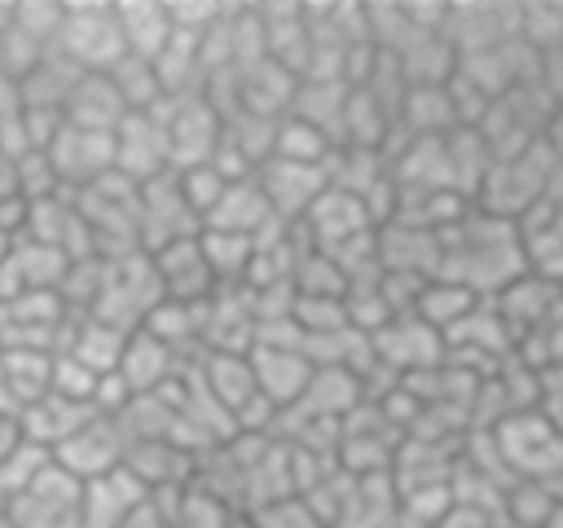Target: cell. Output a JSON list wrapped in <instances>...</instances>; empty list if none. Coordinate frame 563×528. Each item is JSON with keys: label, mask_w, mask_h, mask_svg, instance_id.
<instances>
[{"label": "cell", "mask_w": 563, "mask_h": 528, "mask_svg": "<svg viewBox=\"0 0 563 528\" xmlns=\"http://www.w3.org/2000/svg\"><path fill=\"white\" fill-rule=\"evenodd\" d=\"M440 238V268L435 277H449L457 286H466L471 295L479 299H493L497 290H506L515 277L528 273V260H523V242H519V229L501 216H488L471 202V211L449 224Z\"/></svg>", "instance_id": "6da1fadb"}, {"label": "cell", "mask_w": 563, "mask_h": 528, "mask_svg": "<svg viewBox=\"0 0 563 528\" xmlns=\"http://www.w3.org/2000/svg\"><path fill=\"white\" fill-rule=\"evenodd\" d=\"M53 53L66 57L70 66H79L84 75H106L123 57V35H119V22H114V4H106V0L66 4Z\"/></svg>", "instance_id": "3957f363"}, {"label": "cell", "mask_w": 563, "mask_h": 528, "mask_svg": "<svg viewBox=\"0 0 563 528\" xmlns=\"http://www.w3.org/2000/svg\"><path fill=\"white\" fill-rule=\"evenodd\" d=\"M246 361H251V374H255V392H260L268 405H277V409H290V405L303 396L308 378H312V361H308L299 348L255 343V348L246 352Z\"/></svg>", "instance_id": "9a60e30c"}, {"label": "cell", "mask_w": 563, "mask_h": 528, "mask_svg": "<svg viewBox=\"0 0 563 528\" xmlns=\"http://www.w3.org/2000/svg\"><path fill=\"white\" fill-rule=\"evenodd\" d=\"M123 453H128L123 427H119L114 418H106V414H92L84 427H75V431L53 449V462H57L66 475H75L79 484H88V480H101V475H110L114 466H123Z\"/></svg>", "instance_id": "52a82bcc"}, {"label": "cell", "mask_w": 563, "mask_h": 528, "mask_svg": "<svg viewBox=\"0 0 563 528\" xmlns=\"http://www.w3.org/2000/svg\"><path fill=\"white\" fill-rule=\"evenodd\" d=\"M246 528H325L303 497H286V502H273V506H260L246 515Z\"/></svg>", "instance_id": "d590c367"}, {"label": "cell", "mask_w": 563, "mask_h": 528, "mask_svg": "<svg viewBox=\"0 0 563 528\" xmlns=\"http://www.w3.org/2000/svg\"><path fill=\"white\" fill-rule=\"evenodd\" d=\"M150 114H158V123H163L172 172L211 163V154L220 145V128H224L220 110H211L202 97H167Z\"/></svg>", "instance_id": "277c9868"}, {"label": "cell", "mask_w": 563, "mask_h": 528, "mask_svg": "<svg viewBox=\"0 0 563 528\" xmlns=\"http://www.w3.org/2000/svg\"><path fill=\"white\" fill-rule=\"evenodd\" d=\"M554 510H559V502H554V493H550L545 480H510L501 488V524L545 528Z\"/></svg>", "instance_id": "4dcf8cb0"}, {"label": "cell", "mask_w": 563, "mask_h": 528, "mask_svg": "<svg viewBox=\"0 0 563 528\" xmlns=\"http://www.w3.org/2000/svg\"><path fill=\"white\" fill-rule=\"evenodd\" d=\"M224 185H229V180H224V176H220L211 163H198V167H180V172H176V189H180V198H185L189 216L198 220V229H202L207 211L220 202Z\"/></svg>", "instance_id": "836d02e7"}, {"label": "cell", "mask_w": 563, "mask_h": 528, "mask_svg": "<svg viewBox=\"0 0 563 528\" xmlns=\"http://www.w3.org/2000/svg\"><path fill=\"white\" fill-rule=\"evenodd\" d=\"M128 334H132V330H119V326H110V321L75 317V326H70L62 352H66L70 361H79L84 370H92V374H110V370L119 365V356H123Z\"/></svg>", "instance_id": "cb8c5ba5"}, {"label": "cell", "mask_w": 563, "mask_h": 528, "mask_svg": "<svg viewBox=\"0 0 563 528\" xmlns=\"http://www.w3.org/2000/svg\"><path fill=\"white\" fill-rule=\"evenodd\" d=\"M497 462L510 480H554L563 471V431L545 418V409H519L488 427Z\"/></svg>", "instance_id": "7a4b0ae2"}, {"label": "cell", "mask_w": 563, "mask_h": 528, "mask_svg": "<svg viewBox=\"0 0 563 528\" xmlns=\"http://www.w3.org/2000/svg\"><path fill=\"white\" fill-rule=\"evenodd\" d=\"M260 189H264V202L273 211V220L282 224H299L303 211L321 198V189L330 185L325 180V167H299V163H277L268 158L260 172H255Z\"/></svg>", "instance_id": "4fadbf2b"}, {"label": "cell", "mask_w": 563, "mask_h": 528, "mask_svg": "<svg viewBox=\"0 0 563 528\" xmlns=\"http://www.w3.org/2000/svg\"><path fill=\"white\" fill-rule=\"evenodd\" d=\"M150 264H154V277L163 286V299H172V304H207L216 295V277L198 251V233L150 251Z\"/></svg>", "instance_id": "7c38bea8"}, {"label": "cell", "mask_w": 563, "mask_h": 528, "mask_svg": "<svg viewBox=\"0 0 563 528\" xmlns=\"http://www.w3.org/2000/svg\"><path fill=\"white\" fill-rule=\"evenodd\" d=\"M92 418V409L88 405H79V400H66V396H57V392H40L35 400H26L22 405V414H18V427H22V436L26 440H35V444H44L48 453L75 431V427H84Z\"/></svg>", "instance_id": "44dd1931"}, {"label": "cell", "mask_w": 563, "mask_h": 528, "mask_svg": "<svg viewBox=\"0 0 563 528\" xmlns=\"http://www.w3.org/2000/svg\"><path fill=\"white\" fill-rule=\"evenodd\" d=\"M444 40L457 57L519 40V4H449Z\"/></svg>", "instance_id": "5bb4252c"}, {"label": "cell", "mask_w": 563, "mask_h": 528, "mask_svg": "<svg viewBox=\"0 0 563 528\" xmlns=\"http://www.w3.org/2000/svg\"><path fill=\"white\" fill-rule=\"evenodd\" d=\"M62 119L70 128L114 132L128 119V110H123V101H119V92H114V84L106 75H79L70 97H66V106H62Z\"/></svg>", "instance_id": "603a6c76"}, {"label": "cell", "mask_w": 563, "mask_h": 528, "mask_svg": "<svg viewBox=\"0 0 563 528\" xmlns=\"http://www.w3.org/2000/svg\"><path fill=\"white\" fill-rule=\"evenodd\" d=\"M53 466V453L44 449V444H35V440H18L13 449H4L0 453V497L4 502H13L18 493H26L44 471Z\"/></svg>", "instance_id": "1f68e13d"}, {"label": "cell", "mask_w": 563, "mask_h": 528, "mask_svg": "<svg viewBox=\"0 0 563 528\" xmlns=\"http://www.w3.org/2000/svg\"><path fill=\"white\" fill-rule=\"evenodd\" d=\"M369 352L391 378H409L444 361V339L431 326H422L413 312H400L378 334H369Z\"/></svg>", "instance_id": "ba28073f"}, {"label": "cell", "mask_w": 563, "mask_h": 528, "mask_svg": "<svg viewBox=\"0 0 563 528\" xmlns=\"http://www.w3.org/2000/svg\"><path fill=\"white\" fill-rule=\"evenodd\" d=\"M295 88H299V79L290 75V70H282L277 62H255V66H246V70H238V110H246V114H255V119H282V114H290V101H295ZM229 119V114H224Z\"/></svg>", "instance_id": "e0dca14e"}, {"label": "cell", "mask_w": 563, "mask_h": 528, "mask_svg": "<svg viewBox=\"0 0 563 528\" xmlns=\"http://www.w3.org/2000/svg\"><path fill=\"white\" fill-rule=\"evenodd\" d=\"M106 79L114 84V92H119V101H123V110L128 114H145V110H154L158 101H167L163 97V84H158V75H154V62H141V57H119L110 70H106Z\"/></svg>", "instance_id": "f546056e"}, {"label": "cell", "mask_w": 563, "mask_h": 528, "mask_svg": "<svg viewBox=\"0 0 563 528\" xmlns=\"http://www.w3.org/2000/svg\"><path fill=\"white\" fill-rule=\"evenodd\" d=\"M273 224V211L264 202V189L255 176L246 180H229L220 202L207 211L202 229H220V233H242V238H260L264 229Z\"/></svg>", "instance_id": "d6986e66"}, {"label": "cell", "mask_w": 563, "mask_h": 528, "mask_svg": "<svg viewBox=\"0 0 563 528\" xmlns=\"http://www.w3.org/2000/svg\"><path fill=\"white\" fill-rule=\"evenodd\" d=\"M180 370H185V361H180L167 343H158L150 330H141V326L128 334L123 356H119V365H114V374L128 383L132 396H150V392H158V387L172 383Z\"/></svg>", "instance_id": "2e32d148"}, {"label": "cell", "mask_w": 563, "mask_h": 528, "mask_svg": "<svg viewBox=\"0 0 563 528\" xmlns=\"http://www.w3.org/2000/svg\"><path fill=\"white\" fill-rule=\"evenodd\" d=\"M501 528H523V524H501Z\"/></svg>", "instance_id": "74e56055"}, {"label": "cell", "mask_w": 563, "mask_h": 528, "mask_svg": "<svg viewBox=\"0 0 563 528\" xmlns=\"http://www.w3.org/2000/svg\"><path fill=\"white\" fill-rule=\"evenodd\" d=\"M9 519L18 528H84V484L53 462L26 493L9 502Z\"/></svg>", "instance_id": "5b68a950"}, {"label": "cell", "mask_w": 563, "mask_h": 528, "mask_svg": "<svg viewBox=\"0 0 563 528\" xmlns=\"http://www.w3.org/2000/svg\"><path fill=\"white\" fill-rule=\"evenodd\" d=\"M145 493L150 488L128 466H114L110 475L88 480L84 484V528H119L145 502Z\"/></svg>", "instance_id": "ac0fdd59"}, {"label": "cell", "mask_w": 563, "mask_h": 528, "mask_svg": "<svg viewBox=\"0 0 563 528\" xmlns=\"http://www.w3.org/2000/svg\"><path fill=\"white\" fill-rule=\"evenodd\" d=\"M114 172L128 176L132 185H145L163 172H172V158H167V136H163V123L158 114H128L119 128H114Z\"/></svg>", "instance_id": "8fae6325"}, {"label": "cell", "mask_w": 563, "mask_h": 528, "mask_svg": "<svg viewBox=\"0 0 563 528\" xmlns=\"http://www.w3.org/2000/svg\"><path fill=\"white\" fill-rule=\"evenodd\" d=\"M114 22L123 35V53L141 62H154L172 40V18H167V4L158 0H123L114 4Z\"/></svg>", "instance_id": "7402d4cb"}, {"label": "cell", "mask_w": 563, "mask_h": 528, "mask_svg": "<svg viewBox=\"0 0 563 528\" xmlns=\"http://www.w3.org/2000/svg\"><path fill=\"white\" fill-rule=\"evenodd\" d=\"M475 304H479V295H471L466 286H457V282H449V277H427L409 312L444 339L457 321H466V317L475 312Z\"/></svg>", "instance_id": "484cf974"}, {"label": "cell", "mask_w": 563, "mask_h": 528, "mask_svg": "<svg viewBox=\"0 0 563 528\" xmlns=\"http://www.w3.org/2000/svg\"><path fill=\"white\" fill-rule=\"evenodd\" d=\"M299 233H303V242H308L312 251H325V255H330V251H339L343 242H352V238H361V233H374V220H369V211H365V202H361L356 194L325 185L321 198L303 211Z\"/></svg>", "instance_id": "30bf717a"}, {"label": "cell", "mask_w": 563, "mask_h": 528, "mask_svg": "<svg viewBox=\"0 0 563 528\" xmlns=\"http://www.w3.org/2000/svg\"><path fill=\"white\" fill-rule=\"evenodd\" d=\"M334 150H339V145H334L325 132H317L312 123H303V119H295V114H282L277 128H273V158H277V163L325 167Z\"/></svg>", "instance_id": "83f0119b"}, {"label": "cell", "mask_w": 563, "mask_h": 528, "mask_svg": "<svg viewBox=\"0 0 563 528\" xmlns=\"http://www.w3.org/2000/svg\"><path fill=\"white\" fill-rule=\"evenodd\" d=\"M44 154L53 163L62 194H79L114 172V132H88V128L62 123V132L53 136V145Z\"/></svg>", "instance_id": "8992f818"}, {"label": "cell", "mask_w": 563, "mask_h": 528, "mask_svg": "<svg viewBox=\"0 0 563 528\" xmlns=\"http://www.w3.org/2000/svg\"><path fill=\"white\" fill-rule=\"evenodd\" d=\"M198 251L216 277V286H246V268L255 255V238L242 233H220V229H198Z\"/></svg>", "instance_id": "4316f807"}, {"label": "cell", "mask_w": 563, "mask_h": 528, "mask_svg": "<svg viewBox=\"0 0 563 528\" xmlns=\"http://www.w3.org/2000/svg\"><path fill=\"white\" fill-rule=\"evenodd\" d=\"M4 515H9V502H4V497H0V519H4Z\"/></svg>", "instance_id": "8d00e7d4"}, {"label": "cell", "mask_w": 563, "mask_h": 528, "mask_svg": "<svg viewBox=\"0 0 563 528\" xmlns=\"http://www.w3.org/2000/svg\"><path fill=\"white\" fill-rule=\"evenodd\" d=\"M79 75H84V70H79V66H70L66 57L44 53V57H40V66L22 79V106H31V110H62Z\"/></svg>", "instance_id": "f1b7e54d"}, {"label": "cell", "mask_w": 563, "mask_h": 528, "mask_svg": "<svg viewBox=\"0 0 563 528\" xmlns=\"http://www.w3.org/2000/svg\"><path fill=\"white\" fill-rule=\"evenodd\" d=\"M238 524H242L238 510H229L220 497H211V493H202L194 484H185L180 506L172 515V528H238Z\"/></svg>", "instance_id": "d6a6232c"}, {"label": "cell", "mask_w": 563, "mask_h": 528, "mask_svg": "<svg viewBox=\"0 0 563 528\" xmlns=\"http://www.w3.org/2000/svg\"><path fill=\"white\" fill-rule=\"evenodd\" d=\"M198 233V220L189 216L180 189H176V172H163L154 180L141 185V198H136V246L150 255L176 238H194Z\"/></svg>", "instance_id": "9c48e42d"}, {"label": "cell", "mask_w": 563, "mask_h": 528, "mask_svg": "<svg viewBox=\"0 0 563 528\" xmlns=\"http://www.w3.org/2000/svg\"><path fill=\"white\" fill-rule=\"evenodd\" d=\"M347 84L343 79H299L295 88V101H290V114L312 123L317 132H325L334 145L343 136V106H347Z\"/></svg>", "instance_id": "d4e9b609"}, {"label": "cell", "mask_w": 563, "mask_h": 528, "mask_svg": "<svg viewBox=\"0 0 563 528\" xmlns=\"http://www.w3.org/2000/svg\"><path fill=\"white\" fill-rule=\"evenodd\" d=\"M62 13H66V4H57V0H22V4H13L9 22L22 35H31L35 44L53 48L57 44V31H62Z\"/></svg>", "instance_id": "e575fe53"}, {"label": "cell", "mask_w": 563, "mask_h": 528, "mask_svg": "<svg viewBox=\"0 0 563 528\" xmlns=\"http://www.w3.org/2000/svg\"><path fill=\"white\" fill-rule=\"evenodd\" d=\"M194 374H198V383L207 387V396L229 414V422H233V414H238L251 396H260V392H255L251 361H246L242 352H202V356L194 361Z\"/></svg>", "instance_id": "ffe728a7"}]
</instances>
